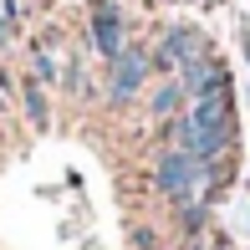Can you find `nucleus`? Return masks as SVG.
Returning a JSON list of instances; mask_svg holds the SVG:
<instances>
[{"instance_id":"1","label":"nucleus","mask_w":250,"mask_h":250,"mask_svg":"<svg viewBox=\"0 0 250 250\" xmlns=\"http://www.w3.org/2000/svg\"><path fill=\"white\" fill-rule=\"evenodd\" d=\"M153 184L164 189V199L174 204H194V199H214V179H209V164H199L194 153L164 143L153 158Z\"/></svg>"},{"instance_id":"2","label":"nucleus","mask_w":250,"mask_h":250,"mask_svg":"<svg viewBox=\"0 0 250 250\" xmlns=\"http://www.w3.org/2000/svg\"><path fill=\"white\" fill-rule=\"evenodd\" d=\"M235 123L230 128H199V123H189L184 112H179L174 123H164V143H174V148L194 153L199 164H220V158H235Z\"/></svg>"},{"instance_id":"3","label":"nucleus","mask_w":250,"mask_h":250,"mask_svg":"<svg viewBox=\"0 0 250 250\" xmlns=\"http://www.w3.org/2000/svg\"><path fill=\"white\" fill-rule=\"evenodd\" d=\"M209 36H204L199 26H164V36L148 46V66L153 77H174L184 62H199V56H209Z\"/></svg>"},{"instance_id":"4","label":"nucleus","mask_w":250,"mask_h":250,"mask_svg":"<svg viewBox=\"0 0 250 250\" xmlns=\"http://www.w3.org/2000/svg\"><path fill=\"white\" fill-rule=\"evenodd\" d=\"M148 77H153L148 46H133V41H128V46L107 62V102H112V107H128V102L148 87Z\"/></svg>"},{"instance_id":"5","label":"nucleus","mask_w":250,"mask_h":250,"mask_svg":"<svg viewBox=\"0 0 250 250\" xmlns=\"http://www.w3.org/2000/svg\"><path fill=\"white\" fill-rule=\"evenodd\" d=\"M87 36H92V51L102 62H112V56L128 46V26H123V10L112 0H92L87 5Z\"/></svg>"},{"instance_id":"6","label":"nucleus","mask_w":250,"mask_h":250,"mask_svg":"<svg viewBox=\"0 0 250 250\" xmlns=\"http://www.w3.org/2000/svg\"><path fill=\"white\" fill-rule=\"evenodd\" d=\"M174 77H179V87H184L189 102H194V97H209V92H225V87H235V82H230V66H225L214 51L199 56V62H184Z\"/></svg>"},{"instance_id":"7","label":"nucleus","mask_w":250,"mask_h":250,"mask_svg":"<svg viewBox=\"0 0 250 250\" xmlns=\"http://www.w3.org/2000/svg\"><path fill=\"white\" fill-rule=\"evenodd\" d=\"M189 123H199V128H230L235 123V87H225V92H209V97H194L184 107Z\"/></svg>"},{"instance_id":"8","label":"nucleus","mask_w":250,"mask_h":250,"mask_svg":"<svg viewBox=\"0 0 250 250\" xmlns=\"http://www.w3.org/2000/svg\"><path fill=\"white\" fill-rule=\"evenodd\" d=\"M184 107H189V97H184V87H179V77H158V87L148 92V118L153 123H174Z\"/></svg>"},{"instance_id":"9","label":"nucleus","mask_w":250,"mask_h":250,"mask_svg":"<svg viewBox=\"0 0 250 250\" xmlns=\"http://www.w3.org/2000/svg\"><path fill=\"white\" fill-rule=\"evenodd\" d=\"M21 107H26L31 128H46L51 112H46V92H41V77H26V87H21Z\"/></svg>"},{"instance_id":"10","label":"nucleus","mask_w":250,"mask_h":250,"mask_svg":"<svg viewBox=\"0 0 250 250\" xmlns=\"http://www.w3.org/2000/svg\"><path fill=\"white\" fill-rule=\"evenodd\" d=\"M179 225H184V240H194V235L209 225V199H194V204H179Z\"/></svg>"},{"instance_id":"11","label":"nucleus","mask_w":250,"mask_h":250,"mask_svg":"<svg viewBox=\"0 0 250 250\" xmlns=\"http://www.w3.org/2000/svg\"><path fill=\"white\" fill-rule=\"evenodd\" d=\"M36 77H41V82H56V77H62L56 62H51V51H41V46H36Z\"/></svg>"},{"instance_id":"12","label":"nucleus","mask_w":250,"mask_h":250,"mask_svg":"<svg viewBox=\"0 0 250 250\" xmlns=\"http://www.w3.org/2000/svg\"><path fill=\"white\" fill-rule=\"evenodd\" d=\"M179 250H209V245H204V235H194V240H184Z\"/></svg>"},{"instance_id":"13","label":"nucleus","mask_w":250,"mask_h":250,"mask_svg":"<svg viewBox=\"0 0 250 250\" xmlns=\"http://www.w3.org/2000/svg\"><path fill=\"white\" fill-rule=\"evenodd\" d=\"M0 107H5V92H0Z\"/></svg>"}]
</instances>
